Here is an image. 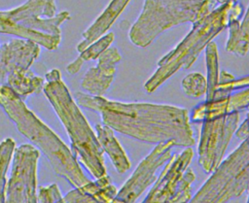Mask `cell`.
<instances>
[{
    "label": "cell",
    "instance_id": "9c48e42d",
    "mask_svg": "<svg viewBox=\"0 0 249 203\" xmlns=\"http://www.w3.org/2000/svg\"><path fill=\"white\" fill-rule=\"evenodd\" d=\"M239 112L202 120L197 146L198 164L205 173H212L223 160L227 148L239 124Z\"/></svg>",
    "mask_w": 249,
    "mask_h": 203
},
{
    "label": "cell",
    "instance_id": "4316f807",
    "mask_svg": "<svg viewBox=\"0 0 249 203\" xmlns=\"http://www.w3.org/2000/svg\"><path fill=\"white\" fill-rule=\"evenodd\" d=\"M229 1H237V0H216V2L219 3V4H224V3H227Z\"/></svg>",
    "mask_w": 249,
    "mask_h": 203
},
{
    "label": "cell",
    "instance_id": "8992f818",
    "mask_svg": "<svg viewBox=\"0 0 249 203\" xmlns=\"http://www.w3.org/2000/svg\"><path fill=\"white\" fill-rule=\"evenodd\" d=\"M215 4L216 0H145L129 29V40L136 47L147 48L167 29L201 19Z\"/></svg>",
    "mask_w": 249,
    "mask_h": 203
},
{
    "label": "cell",
    "instance_id": "ac0fdd59",
    "mask_svg": "<svg viewBox=\"0 0 249 203\" xmlns=\"http://www.w3.org/2000/svg\"><path fill=\"white\" fill-rule=\"evenodd\" d=\"M95 134L99 145L109 156L118 173H125L130 168V161L123 147L117 140L114 130L104 123L95 124Z\"/></svg>",
    "mask_w": 249,
    "mask_h": 203
},
{
    "label": "cell",
    "instance_id": "7c38bea8",
    "mask_svg": "<svg viewBox=\"0 0 249 203\" xmlns=\"http://www.w3.org/2000/svg\"><path fill=\"white\" fill-rule=\"evenodd\" d=\"M41 46L27 39H12L0 45V85L13 71L29 69L39 57Z\"/></svg>",
    "mask_w": 249,
    "mask_h": 203
},
{
    "label": "cell",
    "instance_id": "e0dca14e",
    "mask_svg": "<svg viewBox=\"0 0 249 203\" xmlns=\"http://www.w3.org/2000/svg\"><path fill=\"white\" fill-rule=\"evenodd\" d=\"M130 0H111L103 12L83 32V40L77 45V51L81 52L91 43L102 37L124 12Z\"/></svg>",
    "mask_w": 249,
    "mask_h": 203
},
{
    "label": "cell",
    "instance_id": "484cf974",
    "mask_svg": "<svg viewBox=\"0 0 249 203\" xmlns=\"http://www.w3.org/2000/svg\"><path fill=\"white\" fill-rule=\"evenodd\" d=\"M234 134L241 141L247 140L248 145H249V112L247 113L246 118L243 120V122L236 128ZM247 202H249V194H248Z\"/></svg>",
    "mask_w": 249,
    "mask_h": 203
},
{
    "label": "cell",
    "instance_id": "5bb4252c",
    "mask_svg": "<svg viewBox=\"0 0 249 203\" xmlns=\"http://www.w3.org/2000/svg\"><path fill=\"white\" fill-rule=\"evenodd\" d=\"M249 109V86L236 90L230 95L204 101L192 110L190 119L194 122H201L205 119L214 118L231 112H240Z\"/></svg>",
    "mask_w": 249,
    "mask_h": 203
},
{
    "label": "cell",
    "instance_id": "44dd1931",
    "mask_svg": "<svg viewBox=\"0 0 249 203\" xmlns=\"http://www.w3.org/2000/svg\"><path fill=\"white\" fill-rule=\"evenodd\" d=\"M205 61H206V82H207V91H206V101L212 100L216 90V86L219 84V61H218V49L215 42L211 41L207 44L205 48Z\"/></svg>",
    "mask_w": 249,
    "mask_h": 203
},
{
    "label": "cell",
    "instance_id": "8fae6325",
    "mask_svg": "<svg viewBox=\"0 0 249 203\" xmlns=\"http://www.w3.org/2000/svg\"><path fill=\"white\" fill-rule=\"evenodd\" d=\"M175 146L172 140L156 144V147L139 162L113 202H135L142 193L156 181L157 170L166 163Z\"/></svg>",
    "mask_w": 249,
    "mask_h": 203
},
{
    "label": "cell",
    "instance_id": "7a4b0ae2",
    "mask_svg": "<svg viewBox=\"0 0 249 203\" xmlns=\"http://www.w3.org/2000/svg\"><path fill=\"white\" fill-rule=\"evenodd\" d=\"M0 107L18 132L46 155L57 176L74 187L90 181L84 174L72 151L6 85H0Z\"/></svg>",
    "mask_w": 249,
    "mask_h": 203
},
{
    "label": "cell",
    "instance_id": "7402d4cb",
    "mask_svg": "<svg viewBox=\"0 0 249 203\" xmlns=\"http://www.w3.org/2000/svg\"><path fill=\"white\" fill-rule=\"evenodd\" d=\"M16 142L13 138H5L0 143V203L5 202L7 186V173L12 163Z\"/></svg>",
    "mask_w": 249,
    "mask_h": 203
},
{
    "label": "cell",
    "instance_id": "603a6c76",
    "mask_svg": "<svg viewBox=\"0 0 249 203\" xmlns=\"http://www.w3.org/2000/svg\"><path fill=\"white\" fill-rule=\"evenodd\" d=\"M181 85L184 93L193 98H200L204 96L207 91L206 78L197 72L188 74L182 80Z\"/></svg>",
    "mask_w": 249,
    "mask_h": 203
},
{
    "label": "cell",
    "instance_id": "277c9868",
    "mask_svg": "<svg viewBox=\"0 0 249 203\" xmlns=\"http://www.w3.org/2000/svg\"><path fill=\"white\" fill-rule=\"evenodd\" d=\"M234 2L220 4L208 15L193 23L186 37L158 61L157 70L144 84L147 93H153L172 75L181 69H189L196 62L207 44L228 26Z\"/></svg>",
    "mask_w": 249,
    "mask_h": 203
},
{
    "label": "cell",
    "instance_id": "6da1fadb",
    "mask_svg": "<svg viewBox=\"0 0 249 203\" xmlns=\"http://www.w3.org/2000/svg\"><path fill=\"white\" fill-rule=\"evenodd\" d=\"M77 104L100 115L104 124L135 140L158 144L172 140L175 146L193 147L194 132L187 109L168 104L121 102L77 91Z\"/></svg>",
    "mask_w": 249,
    "mask_h": 203
},
{
    "label": "cell",
    "instance_id": "d6986e66",
    "mask_svg": "<svg viewBox=\"0 0 249 203\" xmlns=\"http://www.w3.org/2000/svg\"><path fill=\"white\" fill-rule=\"evenodd\" d=\"M44 82L42 77L35 75L31 70L19 68L9 74L4 85H8L18 97L24 99L43 89Z\"/></svg>",
    "mask_w": 249,
    "mask_h": 203
},
{
    "label": "cell",
    "instance_id": "2e32d148",
    "mask_svg": "<svg viewBox=\"0 0 249 203\" xmlns=\"http://www.w3.org/2000/svg\"><path fill=\"white\" fill-rule=\"evenodd\" d=\"M118 193V188L111 183L106 174L95 181L75 187L62 197V202H113Z\"/></svg>",
    "mask_w": 249,
    "mask_h": 203
},
{
    "label": "cell",
    "instance_id": "52a82bcc",
    "mask_svg": "<svg viewBox=\"0 0 249 203\" xmlns=\"http://www.w3.org/2000/svg\"><path fill=\"white\" fill-rule=\"evenodd\" d=\"M248 188L249 145L243 140L221 161L190 202H228L241 196Z\"/></svg>",
    "mask_w": 249,
    "mask_h": 203
},
{
    "label": "cell",
    "instance_id": "cb8c5ba5",
    "mask_svg": "<svg viewBox=\"0 0 249 203\" xmlns=\"http://www.w3.org/2000/svg\"><path fill=\"white\" fill-rule=\"evenodd\" d=\"M248 86H249V75L245 76V77H241V78L233 77L231 80H228L225 82H220L216 86V90H215L214 97L212 100L226 97L236 90L243 89Z\"/></svg>",
    "mask_w": 249,
    "mask_h": 203
},
{
    "label": "cell",
    "instance_id": "4fadbf2b",
    "mask_svg": "<svg viewBox=\"0 0 249 203\" xmlns=\"http://www.w3.org/2000/svg\"><path fill=\"white\" fill-rule=\"evenodd\" d=\"M121 59L118 49L109 47L98 56L96 65L85 73L81 82L82 88L90 95L103 96L114 81L117 64Z\"/></svg>",
    "mask_w": 249,
    "mask_h": 203
},
{
    "label": "cell",
    "instance_id": "ba28073f",
    "mask_svg": "<svg viewBox=\"0 0 249 203\" xmlns=\"http://www.w3.org/2000/svg\"><path fill=\"white\" fill-rule=\"evenodd\" d=\"M193 157L192 147L171 155L143 202H190L196 181L195 172L189 168Z\"/></svg>",
    "mask_w": 249,
    "mask_h": 203
},
{
    "label": "cell",
    "instance_id": "d4e9b609",
    "mask_svg": "<svg viewBox=\"0 0 249 203\" xmlns=\"http://www.w3.org/2000/svg\"><path fill=\"white\" fill-rule=\"evenodd\" d=\"M37 202H62V194L56 184L39 186Z\"/></svg>",
    "mask_w": 249,
    "mask_h": 203
},
{
    "label": "cell",
    "instance_id": "30bf717a",
    "mask_svg": "<svg viewBox=\"0 0 249 203\" xmlns=\"http://www.w3.org/2000/svg\"><path fill=\"white\" fill-rule=\"evenodd\" d=\"M40 152L30 144L15 148L5 202H37V165Z\"/></svg>",
    "mask_w": 249,
    "mask_h": 203
},
{
    "label": "cell",
    "instance_id": "3957f363",
    "mask_svg": "<svg viewBox=\"0 0 249 203\" xmlns=\"http://www.w3.org/2000/svg\"><path fill=\"white\" fill-rule=\"evenodd\" d=\"M43 92L63 124L78 162L94 179L106 175L104 152L96 134L70 94L58 69L53 68L46 73Z\"/></svg>",
    "mask_w": 249,
    "mask_h": 203
},
{
    "label": "cell",
    "instance_id": "5b68a950",
    "mask_svg": "<svg viewBox=\"0 0 249 203\" xmlns=\"http://www.w3.org/2000/svg\"><path fill=\"white\" fill-rule=\"evenodd\" d=\"M70 14H56L55 0H26L23 4L0 11V33L27 39L49 50H56L61 42L60 25Z\"/></svg>",
    "mask_w": 249,
    "mask_h": 203
},
{
    "label": "cell",
    "instance_id": "9a60e30c",
    "mask_svg": "<svg viewBox=\"0 0 249 203\" xmlns=\"http://www.w3.org/2000/svg\"><path fill=\"white\" fill-rule=\"evenodd\" d=\"M228 27L226 51L239 56L246 55L249 52V5L243 15L242 5L237 1L234 2Z\"/></svg>",
    "mask_w": 249,
    "mask_h": 203
},
{
    "label": "cell",
    "instance_id": "ffe728a7",
    "mask_svg": "<svg viewBox=\"0 0 249 203\" xmlns=\"http://www.w3.org/2000/svg\"><path fill=\"white\" fill-rule=\"evenodd\" d=\"M114 39L115 34L113 32H109L91 43L80 52V55L76 59H74L66 66V72L70 75L77 74L85 62L97 59L98 56L112 45Z\"/></svg>",
    "mask_w": 249,
    "mask_h": 203
}]
</instances>
